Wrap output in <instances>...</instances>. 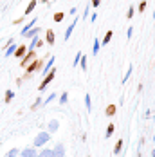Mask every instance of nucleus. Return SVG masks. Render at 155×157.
Here are the masks:
<instances>
[{"mask_svg":"<svg viewBox=\"0 0 155 157\" xmlns=\"http://www.w3.org/2000/svg\"><path fill=\"white\" fill-rule=\"evenodd\" d=\"M38 33H40V27H32L31 31H29L27 34H25V38H32V36H36Z\"/></svg>","mask_w":155,"mask_h":157,"instance_id":"412c9836","label":"nucleus"},{"mask_svg":"<svg viewBox=\"0 0 155 157\" xmlns=\"http://www.w3.org/2000/svg\"><path fill=\"white\" fill-rule=\"evenodd\" d=\"M13 98H15V92H13V90H7V92H6V103H9Z\"/></svg>","mask_w":155,"mask_h":157,"instance_id":"a878e982","label":"nucleus"},{"mask_svg":"<svg viewBox=\"0 0 155 157\" xmlns=\"http://www.w3.org/2000/svg\"><path fill=\"white\" fill-rule=\"evenodd\" d=\"M18 155H20V150H18V148H11V150L6 154V157H18Z\"/></svg>","mask_w":155,"mask_h":157,"instance_id":"6ab92c4d","label":"nucleus"},{"mask_svg":"<svg viewBox=\"0 0 155 157\" xmlns=\"http://www.w3.org/2000/svg\"><path fill=\"white\" fill-rule=\"evenodd\" d=\"M132 34H134V31H132V27H128V33H126V36H128V40L132 38Z\"/></svg>","mask_w":155,"mask_h":157,"instance_id":"c9c22d12","label":"nucleus"},{"mask_svg":"<svg viewBox=\"0 0 155 157\" xmlns=\"http://www.w3.org/2000/svg\"><path fill=\"white\" fill-rule=\"evenodd\" d=\"M36 60V54H34V51H27V54L24 56V60H22V67H27L29 62H34Z\"/></svg>","mask_w":155,"mask_h":157,"instance_id":"20e7f679","label":"nucleus"},{"mask_svg":"<svg viewBox=\"0 0 155 157\" xmlns=\"http://www.w3.org/2000/svg\"><path fill=\"white\" fill-rule=\"evenodd\" d=\"M134 15H135V9H134V7H130V9H128V13H126V16H128V18H132Z\"/></svg>","mask_w":155,"mask_h":157,"instance_id":"2f4dec72","label":"nucleus"},{"mask_svg":"<svg viewBox=\"0 0 155 157\" xmlns=\"http://www.w3.org/2000/svg\"><path fill=\"white\" fill-rule=\"evenodd\" d=\"M90 4H92L94 7H99V4H101V0H90Z\"/></svg>","mask_w":155,"mask_h":157,"instance_id":"f704fd0d","label":"nucleus"},{"mask_svg":"<svg viewBox=\"0 0 155 157\" xmlns=\"http://www.w3.org/2000/svg\"><path fill=\"white\" fill-rule=\"evenodd\" d=\"M54 98H56V94H49V96H47V99L43 101V105H47V103H51V101H52Z\"/></svg>","mask_w":155,"mask_h":157,"instance_id":"7c9ffc66","label":"nucleus"},{"mask_svg":"<svg viewBox=\"0 0 155 157\" xmlns=\"http://www.w3.org/2000/svg\"><path fill=\"white\" fill-rule=\"evenodd\" d=\"M7 44H9V45H7V49H6V56H13L15 51H16V44L13 42V40H9Z\"/></svg>","mask_w":155,"mask_h":157,"instance_id":"6e6552de","label":"nucleus"},{"mask_svg":"<svg viewBox=\"0 0 155 157\" xmlns=\"http://www.w3.org/2000/svg\"><path fill=\"white\" fill-rule=\"evenodd\" d=\"M54 72H56L54 69L47 72V76L43 78V81H42V83H40V87H38V90H40V92H42V90H45V87L49 85V83H51V81H52V79H54Z\"/></svg>","mask_w":155,"mask_h":157,"instance_id":"f03ea898","label":"nucleus"},{"mask_svg":"<svg viewBox=\"0 0 155 157\" xmlns=\"http://www.w3.org/2000/svg\"><path fill=\"white\" fill-rule=\"evenodd\" d=\"M34 22H36V20H31V22H29V24H27V25H25V27H24V29L20 31V34H22L24 38H25V34H27V33H29V31L32 29V27H34Z\"/></svg>","mask_w":155,"mask_h":157,"instance_id":"ddd939ff","label":"nucleus"},{"mask_svg":"<svg viewBox=\"0 0 155 157\" xmlns=\"http://www.w3.org/2000/svg\"><path fill=\"white\" fill-rule=\"evenodd\" d=\"M67 101H69V94H67V92H63V94L60 96V103H62V105H65Z\"/></svg>","mask_w":155,"mask_h":157,"instance_id":"bb28decb","label":"nucleus"},{"mask_svg":"<svg viewBox=\"0 0 155 157\" xmlns=\"http://www.w3.org/2000/svg\"><path fill=\"white\" fill-rule=\"evenodd\" d=\"M63 18H65V15H63V13H56V15H54V22H62Z\"/></svg>","mask_w":155,"mask_h":157,"instance_id":"c85d7f7f","label":"nucleus"},{"mask_svg":"<svg viewBox=\"0 0 155 157\" xmlns=\"http://www.w3.org/2000/svg\"><path fill=\"white\" fill-rule=\"evenodd\" d=\"M83 18H89V6L85 7V15H83Z\"/></svg>","mask_w":155,"mask_h":157,"instance_id":"e433bc0d","label":"nucleus"},{"mask_svg":"<svg viewBox=\"0 0 155 157\" xmlns=\"http://www.w3.org/2000/svg\"><path fill=\"white\" fill-rule=\"evenodd\" d=\"M52 152H54V157H65V144H62V143H58L54 148H52Z\"/></svg>","mask_w":155,"mask_h":157,"instance_id":"423d86ee","label":"nucleus"},{"mask_svg":"<svg viewBox=\"0 0 155 157\" xmlns=\"http://www.w3.org/2000/svg\"><path fill=\"white\" fill-rule=\"evenodd\" d=\"M36 4H38V0H31L29 2V6L25 7V15H31L32 11H34V7H36Z\"/></svg>","mask_w":155,"mask_h":157,"instance_id":"4468645a","label":"nucleus"},{"mask_svg":"<svg viewBox=\"0 0 155 157\" xmlns=\"http://www.w3.org/2000/svg\"><path fill=\"white\" fill-rule=\"evenodd\" d=\"M144 9H146V0H142L139 4V11H144Z\"/></svg>","mask_w":155,"mask_h":157,"instance_id":"473e14b6","label":"nucleus"},{"mask_svg":"<svg viewBox=\"0 0 155 157\" xmlns=\"http://www.w3.org/2000/svg\"><path fill=\"white\" fill-rule=\"evenodd\" d=\"M74 29H76V18H74V22H72V24L67 27V31H65V36H63V38H65V42L70 38V34H72V31H74Z\"/></svg>","mask_w":155,"mask_h":157,"instance_id":"f8f14e48","label":"nucleus"},{"mask_svg":"<svg viewBox=\"0 0 155 157\" xmlns=\"http://www.w3.org/2000/svg\"><path fill=\"white\" fill-rule=\"evenodd\" d=\"M153 121H155V114H153Z\"/></svg>","mask_w":155,"mask_h":157,"instance_id":"ea45409f","label":"nucleus"},{"mask_svg":"<svg viewBox=\"0 0 155 157\" xmlns=\"http://www.w3.org/2000/svg\"><path fill=\"white\" fill-rule=\"evenodd\" d=\"M49 141H51V134L45 132V130H42V132L36 134V137H34V141H32V146H34V148H43Z\"/></svg>","mask_w":155,"mask_h":157,"instance_id":"f257e3e1","label":"nucleus"},{"mask_svg":"<svg viewBox=\"0 0 155 157\" xmlns=\"http://www.w3.org/2000/svg\"><path fill=\"white\" fill-rule=\"evenodd\" d=\"M38 67H40V62H38V60H34V62H32L31 65H27V67H25V69H27V72H29V74H31V72H34V71H36V69H38Z\"/></svg>","mask_w":155,"mask_h":157,"instance_id":"dca6fc26","label":"nucleus"},{"mask_svg":"<svg viewBox=\"0 0 155 157\" xmlns=\"http://www.w3.org/2000/svg\"><path fill=\"white\" fill-rule=\"evenodd\" d=\"M121 150H123V139H119V141L115 143V146H114V155H119Z\"/></svg>","mask_w":155,"mask_h":157,"instance_id":"2eb2a0df","label":"nucleus"},{"mask_svg":"<svg viewBox=\"0 0 155 157\" xmlns=\"http://www.w3.org/2000/svg\"><path fill=\"white\" fill-rule=\"evenodd\" d=\"M58 128H60V121L58 119H51L49 125H47V132L49 134H54V132H58Z\"/></svg>","mask_w":155,"mask_h":157,"instance_id":"0eeeda50","label":"nucleus"},{"mask_svg":"<svg viewBox=\"0 0 155 157\" xmlns=\"http://www.w3.org/2000/svg\"><path fill=\"white\" fill-rule=\"evenodd\" d=\"M20 157H38V148H34V146L24 148V150H20Z\"/></svg>","mask_w":155,"mask_h":157,"instance_id":"7ed1b4c3","label":"nucleus"},{"mask_svg":"<svg viewBox=\"0 0 155 157\" xmlns=\"http://www.w3.org/2000/svg\"><path fill=\"white\" fill-rule=\"evenodd\" d=\"M45 40L49 45H52L54 42H56V36H54V31H51V29H47L45 31Z\"/></svg>","mask_w":155,"mask_h":157,"instance_id":"1a4fd4ad","label":"nucleus"},{"mask_svg":"<svg viewBox=\"0 0 155 157\" xmlns=\"http://www.w3.org/2000/svg\"><path fill=\"white\" fill-rule=\"evenodd\" d=\"M114 130H115V125H114V123H110V125L107 126V134H105V137H110V136L114 134Z\"/></svg>","mask_w":155,"mask_h":157,"instance_id":"4be33fe9","label":"nucleus"},{"mask_svg":"<svg viewBox=\"0 0 155 157\" xmlns=\"http://www.w3.org/2000/svg\"><path fill=\"white\" fill-rule=\"evenodd\" d=\"M40 105H43V99H42V98H38V99L32 103V105H31V110H36L38 107H40Z\"/></svg>","mask_w":155,"mask_h":157,"instance_id":"b1692460","label":"nucleus"},{"mask_svg":"<svg viewBox=\"0 0 155 157\" xmlns=\"http://www.w3.org/2000/svg\"><path fill=\"white\" fill-rule=\"evenodd\" d=\"M40 45H43V40H40V38H38V34H36V36H32V38H31V44H29L27 51H34V49L40 47Z\"/></svg>","mask_w":155,"mask_h":157,"instance_id":"39448f33","label":"nucleus"},{"mask_svg":"<svg viewBox=\"0 0 155 157\" xmlns=\"http://www.w3.org/2000/svg\"><path fill=\"white\" fill-rule=\"evenodd\" d=\"M134 72V65L130 63V67H128V71H126V74H124V78H123V83H126L128 81V78H130V74Z\"/></svg>","mask_w":155,"mask_h":157,"instance_id":"5701e85b","label":"nucleus"},{"mask_svg":"<svg viewBox=\"0 0 155 157\" xmlns=\"http://www.w3.org/2000/svg\"><path fill=\"white\" fill-rule=\"evenodd\" d=\"M152 157H155V150H152Z\"/></svg>","mask_w":155,"mask_h":157,"instance_id":"4c0bfd02","label":"nucleus"},{"mask_svg":"<svg viewBox=\"0 0 155 157\" xmlns=\"http://www.w3.org/2000/svg\"><path fill=\"white\" fill-rule=\"evenodd\" d=\"M112 36H114V33H112V31H108L107 34H105V38H103V44H101V45H107V44H110Z\"/></svg>","mask_w":155,"mask_h":157,"instance_id":"aec40b11","label":"nucleus"},{"mask_svg":"<svg viewBox=\"0 0 155 157\" xmlns=\"http://www.w3.org/2000/svg\"><path fill=\"white\" fill-rule=\"evenodd\" d=\"M52 65H54V56H51V58H49V62L45 63V67H43V74H47V72L52 69Z\"/></svg>","mask_w":155,"mask_h":157,"instance_id":"f3484780","label":"nucleus"},{"mask_svg":"<svg viewBox=\"0 0 155 157\" xmlns=\"http://www.w3.org/2000/svg\"><path fill=\"white\" fill-rule=\"evenodd\" d=\"M153 18H155V9H153Z\"/></svg>","mask_w":155,"mask_h":157,"instance_id":"58836bf2","label":"nucleus"},{"mask_svg":"<svg viewBox=\"0 0 155 157\" xmlns=\"http://www.w3.org/2000/svg\"><path fill=\"white\" fill-rule=\"evenodd\" d=\"M114 114H115V107H114V105H110L108 109H107V116H114Z\"/></svg>","mask_w":155,"mask_h":157,"instance_id":"c756f323","label":"nucleus"},{"mask_svg":"<svg viewBox=\"0 0 155 157\" xmlns=\"http://www.w3.org/2000/svg\"><path fill=\"white\" fill-rule=\"evenodd\" d=\"M79 58H81V52H78V54H76V58H74V67H76L78 63H79Z\"/></svg>","mask_w":155,"mask_h":157,"instance_id":"72a5a7b5","label":"nucleus"},{"mask_svg":"<svg viewBox=\"0 0 155 157\" xmlns=\"http://www.w3.org/2000/svg\"><path fill=\"white\" fill-rule=\"evenodd\" d=\"M79 63H81V69H83V71H87V58H85L83 54H81V58H79Z\"/></svg>","mask_w":155,"mask_h":157,"instance_id":"cd10ccee","label":"nucleus"},{"mask_svg":"<svg viewBox=\"0 0 155 157\" xmlns=\"http://www.w3.org/2000/svg\"><path fill=\"white\" fill-rule=\"evenodd\" d=\"M25 54H27V47H25V45H20V47H16L15 58H24Z\"/></svg>","mask_w":155,"mask_h":157,"instance_id":"9d476101","label":"nucleus"},{"mask_svg":"<svg viewBox=\"0 0 155 157\" xmlns=\"http://www.w3.org/2000/svg\"><path fill=\"white\" fill-rule=\"evenodd\" d=\"M38 157H54V152H52V148H42L38 152Z\"/></svg>","mask_w":155,"mask_h":157,"instance_id":"9b49d317","label":"nucleus"},{"mask_svg":"<svg viewBox=\"0 0 155 157\" xmlns=\"http://www.w3.org/2000/svg\"><path fill=\"white\" fill-rule=\"evenodd\" d=\"M99 49H101V42H99V40L96 38V40H94V45H92V54H94V56H96V54L99 52Z\"/></svg>","mask_w":155,"mask_h":157,"instance_id":"a211bd4d","label":"nucleus"},{"mask_svg":"<svg viewBox=\"0 0 155 157\" xmlns=\"http://www.w3.org/2000/svg\"><path fill=\"white\" fill-rule=\"evenodd\" d=\"M85 105H87V109H89V112H90V109H92V99H90V94L85 96Z\"/></svg>","mask_w":155,"mask_h":157,"instance_id":"393cba45","label":"nucleus"}]
</instances>
